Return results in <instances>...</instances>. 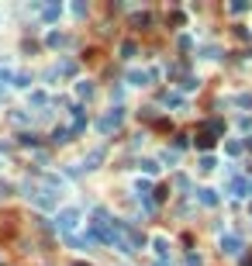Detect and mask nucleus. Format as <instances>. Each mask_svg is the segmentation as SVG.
Returning <instances> with one entry per match:
<instances>
[{
  "label": "nucleus",
  "mask_w": 252,
  "mask_h": 266,
  "mask_svg": "<svg viewBox=\"0 0 252 266\" xmlns=\"http://www.w3.org/2000/svg\"><path fill=\"white\" fill-rule=\"evenodd\" d=\"M200 204H207V208H211V204H218V197H214V190H200Z\"/></svg>",
  "instance_id": "obj_4"
},
{
  "label": "nucleus",
  "mask_w": 252,
  "mask_h": 266,
  "mask_svg": "<svg viewBox=\"0 0 252 266\" xmlns=\"http://www.w3.org/2000/svg\"><path fill=\"white\" fill-rule=\"evenodd\" d=\"M100 159H104V152H90V159H87V163H90V170H94V166H97V163H100Z\"/></svg>",
  "instance_id": "obj_5"
},
{
  "label": "nucleus",
  "mask_w": 252,
  "mask_h": 266,
  "mask_svg": "<svg viewBox=\"0 0 252 266\" xmlns=\"http://www.w3.org/2000/svg\"><path fill=\"white\" fill-rule=\"evenodd\" d=\"M121 125V111H114V114H107L104 121H100V132H111V128H117Z\"/></svg>",
  "instance_id": "obj_2"
},
{
  "label": "nucleus",
  "mask_w": 252,
  "mask_h": 266,
  "mask_svg": "<svg viewBox=\"0 0 252 266\" xmlns=\"http://www.w3.org/2000/svg\"><path fill=\"white\" fill-rule=\"evenodd\" d=\"M221 249H225V252H238V249H242V242H238V239H235V235H228V239H221Z\"/></svg>",
  "instance_id": "obj_3"
},
{
  "label": "nucleus",
  "mask_w": 252,
  "mask_h": 266,
  "mask_svg": "<svg viewBox=\"0 0 252 266\" xmlns=\"http://www.w3.org/2000/svg\"><path fill=\"white\" fill-rule=\"evenodd\" d=\"M76 218H79L76 211H62V214H59V225H62V232H69V228L76 225Z\"/></svg>",
  "instance_id": "obj_1"
}]
</instances>
